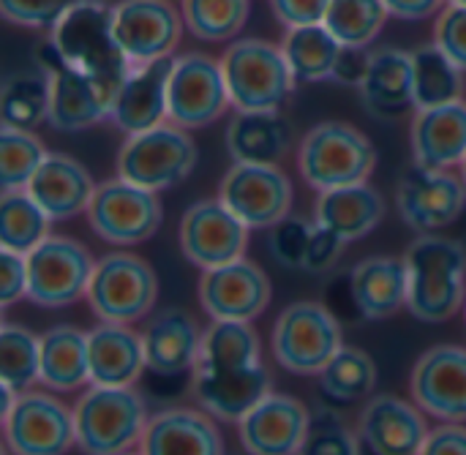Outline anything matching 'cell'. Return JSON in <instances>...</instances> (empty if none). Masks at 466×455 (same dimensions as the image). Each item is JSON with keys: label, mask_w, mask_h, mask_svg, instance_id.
Listing matches in <instances>:
<instances>
[{"label": "cell", "mask_w": 466, "mask_h": 455, "mask_svg": "<svg viewBox=\"0 0 466 455\" xmlns=\"http://www.w3.org/2000/svg\"><path fill=\"white\" fill-rule=\"evenodd\" d=\"M407 311L429 325L451 322L466 303V248L442 235H420L404 251Z\"/></svg>", "instance_id": "1"}, {"label": "cell", "mask_w": 466, "mask_h": 455, "mask_svg": "<svg viewBox=\"0 0 466 455\" xmlns=\"http://www.w3.org/2000/svg\"><path fill=\"white\" fill-rule=\"evenodd\" d=\"M147 420V404L134 388L87 385L74 404L76 448L85 455L139 450Z\"/></svg>", "instance_id": "2"}, {"label": "cell", "mask_w": 466, "mask_h": 455, "mask_svg": "<svg viewBox=\"0 0 466 455\" xmlns=\"http://www.w3.org/2000/svg\"><path fill=\"white\" fill-rule=\"evenodd\" d=\"M374 167V142L358 126L344 120H322L311 126L298 147V172L317 194L366 183Z\"/></svg>", "instance_id": "3"}, {"label": "cell", "mask_w": 466, "mask_h": 455, "mask_svg": "<svg viewBox=\"0 0 466 455\" xmlns=\"http://www.w3.org/2000/svg\"><path fill=\"white\" fill-rule=\"evenodd\" d=\"M221 68L235 112H276L295 90L281 44L268 38H235L221 55Z\"/></svg>", "instance_id": "4"}, {"label": "cell", "mask_w": 466, "mask_h": 455, "mask_svg": "<svg viewBox=\"0 0 466 455\" xmlns=\"http://www.w3.org/2000/svg\"><path fill=\"white\" fill-rule=\"evenodd\" d=\"M60 60L82 74L101 79H126L131 71L112 22V5L101 0H76L49 30Z\"/></svg>", "instance_id": "5"}, {"label": "cell", "mask_w": 466, "mask_h": 455, "mask_svg": "<svg viewBox=\"0 0 466 455\" xmlns=\"http://www.w3.org/2000/svg\"><path fill=\"white\" fill-rule=\"evenodd\" d=\"M197 161L199 150L191 131L167 120L156 128L126 136L117 150L115 169L117 177L161 194L188 180Z\"/></svg>", "instance_id": "6"}, {"label": "cell", "mask_w": 466, "mask_h": 455, "mask_svg": "<svg viewBox=\"0 0 466 455\" xmlns=\"http://www.w3.org/2000/svg\"><path fill=\"white\" fill-rule=\"evenodd\" d=\"M344 347V333L336 314L314 300L289 303L270 333L276 363L295 377H319Z\"/></svg>", "instance_id": "7"}, {"label": "cell", "mask_w": 466, "mask_h": 455, "mask_svg": "<svg viewBox=\"0 0 466 455\" xmlns=\"http://www.w3.org/2000/svg\"><path fill=\"white\" fill-rule=\"evenodd\" d=\"M33 66L46 71L52 79V104L46 123L55 131L76 134L101 120H109L123 79H101L68 68L49 38L35 46Z\"/></svg>", "instance_id": "8"}, {"label": "cell", "mask_w": 466, "mask_h": 455, "mask_svg": "<svg viewBox=\"0 0 466 455\" xmlns=\"http://www.w3.org/2000/svg\"><path fill=\"white\" fill-rule=\"evenodd\" d=\"M85 300L98 322L134 325L153 311L158 300V276L142 257L109 251L96 259Z\"/></svg>", "instance_id": "9"}, {"label": "cell", "mask_w": 466, "mask_h": 455, "mask_svg": "<svg viewBox=\"0 0 466 455\" xmlns=\"http://www.w3.org/2000/svg\"><path fill=\"white\" fill-rule=\"evenodd\" d=\"M27 259V300L41 308H66L87 298L96 259L74 238L49 235Z\"/></svg>", "instance_id": "10"}, {"label": "cell", "mask_w": 466, "mask_h": 455, "mask_svg": "<svg viewBox=\"0 0 466 455\" xmlns=\"http://www.w3.org/2000/svg\"><path fill=\"white\" fill-rule=\"evenodd\" d=\"M85 216L98 240L126 248L150 240L161 229L164 207L156 191L112 177L96 186Z\"/></svg>", "instance_id": "11"}, {"label": "cell", "mask_w": 466, "mask_h": 455, "mask_svg": "<svg viewBox=\"0 0 466 455\" xmlns=\"http://www.w3.org/2000/svg\"><path fill=\"white\" fill-rule=\"evenodd\" d=\"M229 101L221 57L205 52L175 55L169 71V123L197 131L216 123Z\"/></svg>", "instance_id": "12"}, {"label": "cell", "mask_w": 466, "mask_h": 455, "mask_svg": "<svg viewBox=\"0 0 466 455\" xmlns=\"http://www.w3.org/2000/svg\"><path fill=\"white\" fill-rule=\"evenodd\" d=\"M3 437L11 455H66L76 445L74 407L52 390H25L3 415Z\"/></svg>", "instance_id": "13"}, {"label": "cell", "mask_w": 466, "mask_h": 455, "mask_svg": "<svg viewBox=\"0 0 466 455\" xmlns=\"http://www.w3.org/2000/svg\"><path fill=\"white\" fill-rule=\"evenodd\" d=\"M396 210L404 224L420 235L453 227L466 210V183L453 169L412 164L396 188Z\"/></svg>", "instance_id": "14"}, {"label": "cell", "mask_w": 466, "mask_h": 455, "mask_svg": "<svg viewBox=\"0 0 466 455\" xmlns=\"http://www.w3.org/2000/svg\"><path fill=\"white\" fill-rule=\"evenodd\" d=\"M292 180L279 164H238L227 169L218 199L248 227L270 229L292 213Z\"/></svg>", "instance_id": "15"}, {"label": "cell", "mask_w": 466, "mask_h": 455, "mask_svg": "<svg viewBox=\"0 0 466 455\" xmlns=\"http://www.w3.org/2000/svg\"><path fill=\"white\" fill-rule=\"evenodd\" d=\"M248 232L251 229L218 197H210L186 207L177 227V243L194 268L213 270L246 257Z\"/></svg>", "instance_id": "16"}, {"label": "cell", "mask_w": 466, "mask_h": 455, "mask_svg": "<svg viewBox=\"0 0 466 455\" xmlns=\"http://www.w3.org/2000/svg\"><path fill=\"white\" fill-rule=\"evenodd\" d=\"M112 22L131 68L175 57L186 30L183 11L172 0H120L112 5Z\"/></svg>", "instance_id": "17"}, {"label": "cell", "mask_w": 466, "mask_h": 455, "mask_svg": "<svg viewBox=\"0 0 466 455\" xmlns=\"http://www.w3.org/2000/svg\"><path fill=\"white\" fill-rule=\"evenodd\" d=\"M270 298L273 287L268 273L246 257L213 270H202L199 306L210 319L254 322L268 311Z\"/></svg>", "instance_id": "18"}, {"label": "cell", "mask_w": 466, "mask_h": 455, "mask_svg": "<svg viewBox=\"0 0 466 455\" xmlns=\"http://www.w3.org/2000/svg\"><path fill=\"white\" fill-rule=\"evenodd\" d=\"M412 401L440 423H466V347L437 344L410 374Z\"/></svg>", "instance_id": "19"}, {"label": "cell", "mask_w": 466, "mask_h": 455, "mask_svg": "<svg viewBox=\"0 0 466 455\" xmlns=\"http://www.w3.org/2000/svg\"><path fill=\"white\" fill-rule=\"evenodd\" d=\"M311 420L314 415L303 401L270 393L238 423V437L246 455H300Z\"/></svg>", "instance_id": "20"}, {"label": "cell", "mask_w": 466, "mask_h": 455, "mask_svg": "<svg viewBox=\"0 0 466 455\" xmlns=\"http://www.w3.org/2000/svg\"><path fill=\"white\" fill-rule=\"evenodd\" d=\"M191 393L197 407L221 423H240L265 396L273 393V377L265 363L243 369H194Z\"/></svg>", "instance_id": "21"}, {"label": "cell", "mask_w": 466, "mask_h": 455, "mask_svg": "<svg viewBox=\"0 0 466 455\" xmlns=\"http://www.w3.org/2000/svg\"><path fill=\"white\" fill-rule=\"evenodd\" d=\"M358 96L369 115L380 120H401L415 112L412 52L380 46L366 55L358 76Z\"/></svg>", "instance_id": "22"}, {"label": "cell", "mask_w": 466, "mask_h": 455, "mask_svg": "<svg viewBox=\"0 0 466 455\" xmlns=\"http://www.w3.org/2000/svg\"><path fill=\"white\" fill-rule=\"evenodd\" d=\"M429 431L426 412L399 396H374L358 420V437L371 455H420Z\"/></svg>", "instance_id": "23"}, {"label": "cell", "mask_w": 466, "mask_h": 455, "mask_svg": "<svg viewBox=\"0 0 466 455\" xmlns=\"http://www.w3.org/2000/svg\"><path fill=\"white\" fill-rule=\"evenodd\" d=\"M175 57L153 60L145 66H134L115 98L112 126L126 136L156 128L169 120V71Z\"/></svg>", "instance_id": "24"}, {"label": "cell", "mask_w": 466, "mask_h": 455, "mask_svg": "<svg viewBox=\"0 0 466 455\" xmlns=\"http://www.w3.org/2000/svg\"><path fill=\"white\" fill-rule=\"evenodd\" d=\"M142 455H224L216 418L194 407H169L150 415L139 442Z\"/></svg>", "instance_id": "25"}, {"label": "cell", "mask_w": 466, "mask_h": 455, "mask_svg": "<svg viewBox=\"0 0 466 455\" xmlns=\"http://www.w3.org/2000/svg\"><path fill=\"white\" fill-rule=\"evenodd\" d=\"M412 161L431 169H453L466 158V101L415 109L410 126Z\"/></svg>", "instance_id": "26"}, {"label": "cell", "mask_w": 466, "mask_h": 455, "mask_svg": "<svg viewBox=\"0 0 466 455\" xmlns=\"http://www.w3.org/2000/svg\"><path fill=\"white\" fill-rule=\"evenodd\" d=\"M96 186L87 167L66 153H49L27 183V194L46 210L52 221L85 216Z\"/></svg>", "instance_id": "27"}, {"label": "cell", "mask_w": 466, "mask_h": 455, "mask_svg": "<svg viewBox=\"0 0 466 455\" xmlns=\"http://www.w3.org/2000/svg\"><path fill=\"white\" fill-rule=\"evenodd\" d=\"M147 371L158 377H180L197 369L202 349V330L183 308L158 311L142 330Z\"/></svg>", "instance_id": "28"}, {"label": "cell", "mask_w": 466, "mask_h": 455, "mask_svg": "<svg viewBox=\"0 0 466 455\" xmlns=\"http://www.w3.org/2000/svg\"><path fill=\"white\" fill-rule=\"evenodd\" d=\"M87 360L90 385L134 388L147 369L142 333H137L131 325L98 322L87 333Z\"/></svg>", "instance_id": "29"}, {"label": "cell", "mask_w": 466, "mask_h": 455, "mask_svg": "<svg viewBox=\"0 0 466 455\" xmlns=\"http://www.w3.org/2000/svg\"><path fill=\"white\" fill-rule=\"evenodd\" d=\"M410 276L404 257L377 254L350 273V295L363 319H388L407 308Z\"/></svg>", "instance_id": "30"}, {"label": "cell", "mask_w": 466, "mask_h": 455, "mask_svg": "<svg viewBox=\"0 0 466 455\" xmlns=\"http://www.w3.org/2000/svg\"><path fill=\"white\" fill-rule=\"evenodd\" d=\"M385 213L388 202L374 186H369V180L319 191L314 202V221L319 227H328L347 243L371 235L385 221Z\"/></svg>", "instance_id": "31"}, {"label": "cell", "mask_w": 466, "mask_h": 455, "mask_svg": "<svg viewBox=\"0 0 466 455\" xmlns=\"http://www.w3.org/2000/svg\"><path fill=\"white\" fill-rule=\"evenodd\" d=\"M238 164H279L292 147V123L276 112H235L224 134Z\"/></svg>", "instance_id": "32"}, {"label": "cell", "mask_w": 466, "mask_h": 455, "mask_svg": "<svg viewBox=\"0 0 466 455\" xmlns=\"http://www.w3.org/2000/svg\"><path fill=\"white\" fill-rule=\"evenodd\" d=\"M281 49L292 68L295 82L311 85V82L344 79V63L350 49L325 27V22L284 27Z\"/></svg>", "instance_id": "33"}, {"label": "cell", "mask_w": 466, "mask_h": 455, "mask_svg": "<svg viewBox=\"0 0 466 455\" xmlns=\"http://www.w3.org/2000/svg\"><path fill=\"white\" fill-rule=\"evenodd\" d=\"M38 385L52 393H74L90 385L85 330L74 325H55L41 336Z\"/></svg>", "instance_id": "34"}, {"label": "cell", "mask_w": 466, "mask_h": 455, "mask_svg": "<svg viewBox=\"0 0 466 455\" xmlns=\"http://www.w3.org/2000/svg\"><path fill=\"white\" fill-rule=\"evenodd\" d=\"M52 79L41 68H22L5 76L0 87V120L11 128L35 131L49 120Z\"/></svg>", "instance_id": "35"}, {"label": "cell", "mask_w": 466, "mask_h": 455, "mask_svg": "<svg viewBox=\"0 0 466 455\" xmlns=\"http://www.w3.org/2000/svg\"><path fill=\"white\" fill-rule=\"evenodd\" d=\"M254 322H227V319H210V325L202 330V349L197 369H243L262 363V347L259 336L251 328Z\"/></svg>", "instance_id": "36"}, {"label": "cell", "mask_w": 466, "mask_h": 455, "mask_svg": "<svg viewBox=\"0 0 466 455\" xmlns=\"http://www.w3.org/2000/svg\"><path fill=\"white\" fill-rule=\"evenodd\" d=\"M464 68H459L434 41L412 52L415 109L442 106L464 98Z\"/></svg>", "instance_id": "37"}, {"label": "cell", "mask_w": 466, "mask_h": 455, "mask_svg": "<svg viewBox=\"0 0 466 455\" xmlns=\"http://www.w3.org/2000/svg\"><path fill=\"white\" fill-rule=\"evenodd\" d=\"M52 218L27 194V188L3 191L0 197V246L8 251L30 254L49 238Z\"/></svg>", "instance_id": "38"}, {"label": "cell", "mask_w": 466, "mask_h": 455, "mask_svg": "<svg viewBox=\"0 0 466 455\" xmlns=\"http://www.w3.org/2000/svg\"><path fill=\"white\" fill-rule=\"evenodd\" d=\"M186 30L208 44L235 41L248 22L251 0H180Z\"/></svg>", "instance_id": "39"}, {"label": "cell", "mask_w": 466, "mask_h": 455, "mask_svg": "<svg viewBox=\"0 0 466 455\" xmlns=\"http://www.w3.org/2000/svg\"><path fill=\"white\" fill-rule=\"evenodd\" d=\"M388 19L390 14L382 0H330L325 27L350 52H360L377 41Z\"/></svg>", "instance_id": "40"}, {"label": "cell", "mask_w": 466, "mask_h": 455, "mask_svg": "<svg viewBox=\"0 0 466 455\" xmlns=\"http://www.w3.org/2000/svg\"><path fill=\"white\" fill-rule=\"evenodd\" d=\"M319 388L333 401H360L371 396V390L377 388V363L363 349L344 344L319 374Z\"/></svg>", "instance_id": "41"}, {"label": "cell", "mask_w": 466, "mask_h": 455, "mask_svg": "<svg viewBox=\"0 0 466 455\" xmlns=\"http://www.w3.org/2000/svg\"><path fill=\"white\" fill-rule=\"evenodd\" d=\"M38 366L41 336L22 325L5 322L0 328V382L16 393H25L38 382Z\"/></svg>", "instance_id": "42"}, {"label": "cell", "mask_w": 466, "mask_h": 455, "mask_svg": "<svg viewBox=\"0 0 466 455\" xmlns=\"http://www.w3.org/2000/svg\"><path fill=\"white\" fill-rule=\"evenodd\" d=\"M49 150L38 139L35 131L3 126L0 128V188L3 191L27 188L30 177L38 172Z\"/></svg>", "instance_id": "43"}, {"label": "cell", "mask_w": 466, "mask_h": 455, "mask_svg": "<svg viewBox=\"0 0 466 455\" xmlns=\"http://www.w3.org/2000/svg\"><path fill=\"white\" fill-rule=\"evenodd\" d=\"M311 232H314V221L289 213L287 218H281L279 224H273L268 229V248L270 257L289 270H303L306 265V251L311 243Z\"/></svg>", "instance_id": "44"}, {"label": "cell", "mask_w": 466, "mask_h": 455, "mask_svg": "<svg viewBox=\"0 0 466 455\" xmlns=\"http://www.w3.org/2000/svg\"><path fill=\"white\" fill-rule=\"evenodd\" d=\"M360 437L344 426L341 418L333 412H319L311 420V431L300 455H360Z\"/></svg>", "instance_id": "45"}, {"label": "cell", "mask_w": 466, "mask_h": 455, "mask_svg": "<svg viewBox=\"0 0 466 455\" xmlns=\"http://www.w3.org/2000/svg\"><path fill=\"white\" fill-rule=\"evenodd\" d=\"M74 3L76 0H0V14L16 27L52 30Z\"/></svg>", "instance_id": "46"}, {"label": "cell", "mask_w": 466, "mask_h": 455, "mask_svg": "<svg viewBox=\"0 0 466 455\" xmlns=\"http://www.w3.org/2000/svg\"><path fill=\"white\" fill-rule=\"evenodd\" d=\"M434 44L466 71V5L448 3L434 22Z\"/></svg>", "instance_id": "47"}, {"label": "cell", "mask_w": 466, "mask_h": 455, "mask_svg": "<svg viewBox=\"0 0 466 455\" xmlns=\"http://www.w3.org/2000/svg\"><path fill=\"white\" fill-rule=\"evenodd\" d=\"M344 246H347L344 238H339L336 232H330L328 227H319L314 221V232H311V243H309V251H306L303 270L306 273H328L341 259Z\"/></svg>", "instance_id": "48"}, {"label": "cell", "mask_w": 466, "mask_h": 455, "mask_svg": "<svg viewBox=\"0 0 466 455\" xmlns=\"http://www.w3.org/2000/svg\"><path fill=\"white\" fill-rule=\"evenodd\" d=\"M22 298H27V259L19 251L0 248V303L11 308Z\"/></svg>", "instance_id": "49"}, {"label": "cell", "mask_w": 466, "mask_h": 455, "mask_svg": "<svg viewBox=\"0 0 466 455\" xmlns=\"http://www.w3.org/2000/svg\"><path fill=\"white\" fill-rule=\"evenodd\" d=\"M273 16L281 22V27H300V25H317L325 22L330 0H268Z\"/></svg>", "instance_id": "50"}, {"label": "cell", "mask_w": 466, "mask_h": 455, "mask_svg": "<svg viewBox=\"0 0 466 455\" xmlns=\"http://www.w3.org/2000/svg\"><path fill=\"white\" fill-rule=\"evenodd\" d=\"M420 455H466L464 423H442L431 429Z\"/></svg>", "instance_id": "51"}, {"label": "cell", "mask_w": 466, "mask_h": 455, "mask_svg": "<svg viewBox=\"0 0 466 455\" xmlns=\"http://www.w3.org/2000/svg\"><path fill=\"white\" fill-rule=\"evenodd\" d=\"M388 14L401 22H423L437 19V14L448 5V0H382Z\"/></svg>", "instance_id": "52"}, {"label": "cell", "mask_w": 466, "mask_h": 455, "mask_svg": "<svg viewBox=\"0 0 466 455\" xmlns=\"http://www.w3.org/2000/svg\"><path fill=\"white\" fill-rule=\"evenodd\" d=\"M459 169H461V177H464V183H466V158H464V164H461Z\"/></svg>", "instance_id": "53"}, {"label": "cell", "mask_w": 466, "mask_h": 455, "mask_svg": "<svg viewBox=\"0 0 466 455\" xmlns=\"http://www.w3.org/2000/svg\"><path fill=\"white\" fill-rule=\"evenodd\" d=\"M448 3H453V5H466V0H448Z\"/></svg>", "instance_id": "54"}, {"label": "cell", "mask_w": 466, "mask_h": 455, "mask_svg": "<svg viewBox=\"0 0 466 455\" xmlns=\"http://www.w3.org/2000/svg\"><path fill=\"white\" fill-rule=\"evenodd\" d=\"M120 455H142L139 450H131V453H120Z\"/></svg>", "instance_id": "55"}, {"label": "cell", "mask_w": 466, "mask_h": 455, "mask_svg": "<svg viewBox=\"0 0 466 455\" xmlns=\"http://www.w3.org/2000/svg\"><path fill=\"white\" fill-rule=\"evenodd\" d=\"M461 314H464V325H466V303H464V311H461Z\"/></svg>", "instance_id": "56"}]
</instances>
